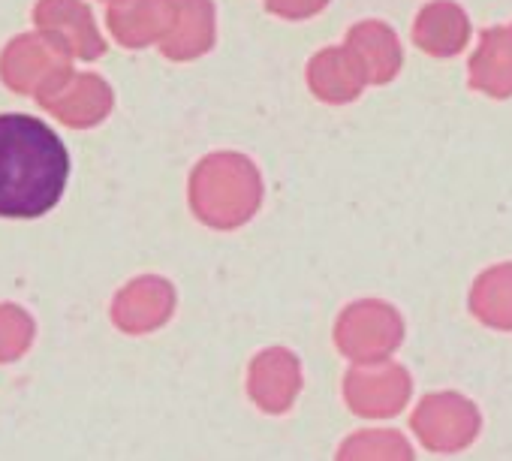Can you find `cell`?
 I'll use <instances>...</instances> for the list:
<instances>
[{
	"instance_id": "6da1fadb",
	"label": "cell",
	"mask_w": 512,
	"mask_h": 461,
	"mask_svg": "<svg viewBox=\"0 0 512 461\" xmlns=\"http://www.w3.org/2000/svg\"><path fill=\"white\" fill-rule=\"evenodd\" d=\"M70 178L61 136L34 115H0V217L34 220L49 214Z\"/></svg>"
}]
</instances>
